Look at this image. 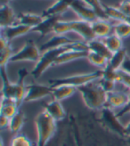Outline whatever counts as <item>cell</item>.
I'll return each mask as SVG.
<instances>
[{
    "mask_svg": "<svg viewBox=\"0 0 130 146\" xmlns=\"http://www.w3.org/2000/svg\"><path fill=\"white\" fill-rule=\"evenodd\" d=\"M19 108L20 106L14 100L1 96V115L11 119L19 111Z\"/></svg>",
    "mask_w": 130,
    "mask_h": 146,
    "instance_id": "obj_24",
    "label": "cell"
},
{
    "mask_svg": "<svg viewBox=\"0 0 130 146\" xmlns=\"http://www.w3.org/2000/svg\"><path fill=\"white\" fill-rule=\"evenodd\" d=\"M70 9L79 17V20L93 23L96 20L99 19L96 13L83 0H74L70 5Z\"/></svg>",
    "mask_w": 130,
    "mask_h": 146,
    "instance_id": "obj_9",
    "label": "cell"
},
{
    "mask_svg": "<svg viewBox=\"0 0 130 146\" xmlns=\"http://www.w3.org/2000/svg\"><path fill=\"white\" fill-rule=\"evenodd\" d=\"M86 59L89 61V62L92 65H94V66H96V67H98L101 70H103L104 68H106L107 64H108V61H109L104 56L98 54L96 53L90 52V51H89Z\"/></svg>",
    "mask_w": 130,
    "mask_h": 146,
    "instance_id": "obj_32",
    "label": "cell"
},
{
    "mask_svg": "<svg viewBox=\"0 0 130 146\" xmlns=\"http://www.w3.org/2000/svg\"><path fill=\"white\" fill-rule=\"evenodd\" d=\"M53 87L51 86L42 84H30L26 86V96L24 103L38 101L48 96L52 97Z\"/></svg>",
    "mask_w": 130,
    "mask_h": 146,
    "instance_id": "obj_7",
    "label": "cell"
},
{
    "mask_svg": "<svg viewBox=\"0 0 130 146\" xmlns=\"http://www.w3.org/2000/svg\"><path fill=\"white\" fill-rule=\"evenodd\" d=\"M83 1L96 13L99 19L108 20L104 11V5H103L100 0H83Z\"/></svg>",
    "mask_w": 130,
    "mask_h": 146,
    "instance_id": "obj_30",
    "label": "cell"
},
{
    "mask_svg": "<svg viewBox=\"0 0 130 146\" xmlns=\"http://www.w3.org/2000/svg\"><path fill=\"white\" fill-rule=\"evenodd\" d=\"M10 1H12V0H0V4H1V5H9V2Z\"/></svg>",
    "mask_w": 130,
    "mask_h": 146,
    "instance_id": "obj_43",
    "label": "cell"
},
{
    "mask_svg": "<svg viewBox=\"0 0 130 146\" xmlns=\"http://www.w3.org/2000/svg\"><path fill=\"white\" fill-rule=\"evenodd\" d=\"M1 146H4V143H3V139L1 138Z\"/></svg>",
    "mask_w": 130,
    "mask_h": 146,
    "instance_id": "obj_45",
    "label": "cell"
},
{
    "mask_svg": "<svg viewBox=\"0 0 130 146\" xmlns=\"http://www.w3.org/2000/svg\"><path fill=\"white\" fill-rule=\"evenodd\" d=\"M25 120H26V117L24 112L19 111L13 118L10 119L9 127H8L10 132L13 135H17L21 131V129L23 128Z\"/></svg>",
    "mask_w": 130,
    "mask_h": 146,
    "instance_id": "obj_27",
    "label": "cell"
},
{
    "mask_svg": "<svg viewBox=\"0 0 130 146\" xmlns=\"http://www.w3.org/2000/svg\"><path fill=\"white\" fill-rule=\"evenodd\" d=\"M70 50H78V51H89L88 44L86 42L76 41L72 44H69L62 47L54 48L43 52L39 61L36 63L35 67L31 70V74L35 79H38L44 73L54 65V62L58 59V57L63 53Z\"/></svg>",
    "mask_w": 130,
    "mask_h": 146,
    "instance_id": "obj_1",
    "label": "cell"
},
{
    "mask_svg": "<svg viewBox=\"0 0 130 146\" xmlns=\"http://www.w3.org/2000/svg\"><path fill=\"white\" fill-rule=\"evenodd\" d=\"M44 111L56 122H61L66 119L67 114L61 102L53 99L44 105Z\"/></svg>",
    "mask_w": 130,
    "mask_h": 146,
    "instance_id": "obj_11",
    "label": "cell"
},
{
    "mask_svg": "<svg viewBox=\"0 0 130 146\" xmlns=\"http://www.w3.org/2000/svg\"><path fill=\"white\" fill-rule=\"evenodd\" d=\"M125 140H126V142H127V145H128V146H130V137H127V139H125Z\"/></svg>",
    "mask_w": 130,
    "mask_h": 146,
    "instance_id": "obj_44",
    "label": "cell"
},
{
    "mask_svg": "<svg viewBox=\"0 0 130 146\" xmlns=\"http://www.w3.org/2000/svg\"><path fill=\"white\" fill-rule=\"evenodd\" d=\"M113 33L121 39L130 36V21H118L116 24L113 25Z\"/></svg>",
    "mask_w": 130,
    "mask_h": 146,
    "instance_id": "obj_29",
    "label": "cell"
},
{
    "mask_svg": "<svg viewBox=\"0 0 130 146\" xmlns=\"http://www.w3.org/2000/svg\"><path fill=\"white\" fill-rule=\"evenodd\" d=\"M9 123H10V119L5 117L3 115L0 116V127L1 129H5L9 127Z\"/></svg>",
    "mask_w": 130,
    "mask_h": 146,
    "instance_id": "obj_39",
    "label": "cell"
},
{
    "mask_svg": "<svg viewBox=\"0 0 130 146\" xmlns=\"http://www.w3.org/2000/svg\"><path fill=\"white\" fill-rule=\"evenodd\" d=\"M70 31L76 32L81 36L84 42L88 43L93 39L96 38V36L93 31L91 23L86 21L83 20H76V21H68Z\"/></svg>",
    "mask_w": 130,
    "mask_h": 146,
    "instance_id": "obj_8",
    "label": "cell"
},
{
    "mask_svg": "<svg viewBox=\"0 0 130 146\" xmlns=\"http://www.w3.org/2000/svg\"><path fill=\"white\" fill-rule=\"evenodd\" d=\"M128 21H130V19H129V20H128Z\"/></svg>",
    "mask_w": 130,
    "mask_h": 146,
    "instance_id": "obj_46",
    "label": "cell"
},
{
    "mask_svg": "<svg viewBox=\"0 0 130 146\" xmlns=\"http://www.w3.org/2000/svg\"><path fill=\"white\" fill-rule=\"evenodd\" d=\"M98 82L101 86V87L106 92L110 93L113 90H115V86H116L117 82L113 81V80H110L104 78H101L98 79Z\"/></svg>",
    "mask_w": 130,
    "mask_h": 146,
    "instance_id": "obj_35",
    "label": "cell"
},
{
    "mask_svg": "<svg viewBox=\"0 0 130 146\" xmlns=\"http://www.w3.org/2000/svg\"><path fill=\"white\" fill-rule=\"evenodd\" d=\"M125 133H126V139L130 137V122H128L125 126Z\"/></svg>",
    "mask_w": 130,
    "mask_h": 146,
    "instance_id": "obj_42",
    "label": "cell"
},
{
    "mask_svg": "<svg viewBox=\"0 0 130 146\" xmlns=\"http://www.w3.org/2000/svg\"><path fill=\"white\" fill-rule=\"evenodd\" d=\"M77 40L70 39L64 35H54L49 40H47L44 44H42L41 46H40V50L43 51V52H46V51H47V50L62 47V46H64L66 45H69V44L74 43Z\"/></svg>",
    "mask_w": 130,
    "mask_h": 146,
    "instance_id": "obj_19",
    "label": "cell"
},
{
    "mask_svg": "<svg viewBox=\"0 0 130 146\" xmlns=\"http://www.w3.org/2000/svg\"><path fill=\"white\" fill-rule=\"evenodd\" d=\"M55 1H56V0H55Z\"/></svg>",
    "mask_w": 130,
    "mask_h": 146,
    "instance_id": "obj_47",
    "label": "cell"
},
{
    "mask_svg": "<svg viewBox=\"0 0 130 146\" xmlns=\"http://www.w3.org/2000/svg\"><path fill=\"white\" fill-rule=\"evenodd\" d=\"M70 32V27L68 21H59L54 27V33L55 35H64Z\"/></svg>",
    "mask_w": 130,
    "mask_h": 146,
    "instance_id": "obj_34",
    "label": "cell"
},
{
    "mask_svg": "<svg viewBox=\"0 0 130 146\" xmlns=\"http://www.w3.org/2000/svg\"><path fill=\"white\" fill-rule=\"evenodd\" d=\"M0 75L2 79V94L1 96L10 98L15 101L16 96V83H12L7 78L6 67H0ZM16 102V101H15Z\"/></svg>",
    "mask_w": 130,
    "mask_h": 146,
    "instance_id": "obj_15",
    "label": "cell"
},
{
    "mask_svg": "<svg viewBox=\"0 0 130 146\" xmlns=\"http://www.w3.org/2000/svg\"><path fill=\"white\" fill-rule=\"evenodd\" d=\"M1 42V52H0V67H6L12 56L13 55V51L10 46V42L5 38L3 36H1L0 38Z\"/></svg>",
    "mask_w": 130,
    "mask_h": 146,
    "instance_id": "obj_25",
    "label": "cell"
},
{
    "mask_svg": "<svg viewBox=\"0 0 130 146\" xmlns=\"http://www.w3.org/2000/svg\"><path fill=\"white\" fill-rule=\"evenodd\" d=\"M11 146H33L31 141L25 135H15L11 141Z\"/></svg>",
    "mask_w": 130,
    "mask_h": 146,
    "instance_id": "obj_33",
    "label": "cell"
},
{
    "mask_svg": "<svg viewBox=\"0 0 130 146\" xmlns=\"http://www.w3.org/2000/svg\"><path fill=\"white\" fill-rule=\"evenodd\" d=\"M78 91L77 87L70 86H57L53 87V93H52V97L53 99L56 101H62L64 99H67L70 96H72L73 94Z\"/></svg>",
    "mask_w": 130,
    "mask_h": 146,
    "instance_id": "obj_23",
    "label": "cell"
},
{
    "mask_svg": "<svg viewBox=\"0 0 130 146\" xmlns=\"http://www.w3.org/2000/svg\"><path fill=\"white\" fill-rule=\"evenodd\" d=\"M41 57L40 49L37 46L33 40H28L23 48L18 52L14 53L12 56L10 62H35L37 63Z\"/></svg>",
    "mask_w": 130,
    "mask_h": 146,
    "instance_id": "obj_6",
    "label": "cell"
},
{
    "mask_svg": "<svg viewBox=\"0 0 130 146\" xmlns=\"http://www.w3.org/2000/svg\"><path fill=\"white\" fill-rule=\"evenodd\" d=\"M43 20L44 18L42 17V15H38V14L31 13H23L17 15L16 24L29 26L33 29L34 27L38 26Z\"/></svg>",
    "mask_w": 130,
    "mask_h": 146,
    "instance_id": "obj_22",
    "label": "cell"
},
{
    "mask_svg": "<svg viewBox=\"0 0 130 146\" xmlns=\"http://www.w3.org/2000/svg\"><path fill=\"white\" fill-rule=\"evenodd\" d=\"M59 21H61V16H58V15L46 17L38 26H36L32 29L31 32L39 33L40 38H44V36H46V35L54 32V27Z\"/></svg>",
    "mask_w": 130,
    "mask_h": 146,
    "instance_id": "obj_12",
    "label": "cell"
},
{
    "mask_svg": "<svg viewBox=\"0 0 130 146\" xmlns=\"http://www.w3.org/2000/svg\"><path fill=\"white\" fill-rule=\"evenodd\" d=\"M31 31H32L31 27L24 26L21 24H14V25H12L10 27H7L1 30L2 31L1 36H3L4 38H6L9 42H11L14 38L31 32Z\"/></svg>",
    "mask_w": 130,
    "mask_h": 146,
    "instance_id": "obj_13",
    "label": "cell"
},
{
    "mask_svg": "<svg viewBox=\"0 0 130 146\" xmlns=\"http://www.w3.org/2000/svg\"><path fill=\"white\" fill-rule=\"evenodd\" d=\"M129 96L130 94L118 90H113L110 93H107L106 106L112 110L118 108L122 109L128 103Z\"/></svg>",
    "mask_w": 130,
    "mask_h": 146,
    "instance_id": "obj_10",
    "label": "cell"
},
{
    "mask_svg": "<svg viewBox=\"0 0 130 146\" xmlns=\"http://www.w3.org/2000/svg\"><path fill=\"white\" fill-rule=\"evenodd\" d=\"M100 123L111 133L118 135L120 138L126 139L125 126L122 125V123L119 121V118L117 116V113H114L112 109L106 106L101 110Z\"/></svg>",
    "mask_w": 130,
    "mask_h": 146,
    "instance_id": "obj_5",
    "label": "cell"
},
{
    "mask_svg": "<svg viewBox=\"0 0 130 146\" xmlns=\"http://www.w3.org/2000/svg\"><path fill=\"white\" fill-rule=\"evenodd\" d=\"M102 78L110 79V80H113V81L119 83V73L118 70H115L111 69L110 67L106 66V68H104L103 70V76Z\"/></svg>",
    "mask_w": 130,
    "mask_h": 146,
    "instance_id": "obj_36",
    "label": "cell"
},
{
    "mask_svg": "<svg viewBox=\"0 0 130 146\" xmlns=\"http://www.w3.org/2000/svg\"><path fill=\"white\" fill-rule=\"evenodd\" d=\"M103 41L105 43V45L107 46L108 49H109L112 54L116 53L123 48L122 47V39L119 38L117 35H115L114 33L106 36L105 38H103Z\"/></svg>",
    "mask_w": 130,
    "mask_h": 146,
    "instance_id": "obj_28",
    "label": "cell"
},
{
    "mask_svg": "<svg viewBox=\"0 0 130 146\" xmlns=\"http://www.w3.org/2000/svg\"><path fill=\"white\" fill-rule=\"evenodd\" d=\"M118 73H119V83L124 85L127 88L130 90V74L121 70H119Z\"/></svg>",
    "mask_w": 130,
    "mask_h": 146,
    "instance_id": "obj_37",
    "label": "cell"
},
{
    "mask_svg": "<svg viewBox=\"0 0 130 146\" xmlns=\"http://www.w3.org/2000/svg\"><path fill=\"white\" fill-rule=\"evenodd\" d=\"M93 31L95 33L97 38H105L106 36L111 34V31H113V26L108 21V20L97 19L95 21L91 23Z\"/></svg>",
    "mask_w": 130,
    "mask_h": 146,
    "instance_id": "obj_17",
    "label": "cell"
},
{
    "mask_svg": "<svg viewBox=\"0 0 130 146\" xmlns=\"http://www.w3.org/2000/svg\"><path fill=\"white\" fill-rule=\"evenodd\" d=\"M102 76H103V70H98L96 71L90 72V73H84V74H77V75L60 78L49 79L48 83L49 86H51L52 87L66 85V86H74L78 88L79 86L101 78Z\"/></svg>",
    "mask_w": 130,
    "mask_h": 146,
    "instance_id": "obj_4",
    "label": "cell"
},
{
    "mask_svg": "<svg viewBox=\"0 0 130 146\" xmlns=\"http://www.w3.org/2000/svg\"><path fill=\"white\" fill-rule=\"evenodd\" d=\"M104 11H105L108 20L111 19V20H115L117 21H127V18L122 13V12L119 10V7H114V6L104 5Z\"/></svg>",
    "mask_w": 130,
    "mask_h": 146,
    "instance_id": "obj_31",
    "label": "cell"
},
{
    "mask_svg": "<svg viewBox=\"0 0 130 146\" xmlns=\"http://www.w3.org/2000/svg\"><path fill=\"white\" fill-rule=\"evenodd\" d=\"M28 75H29V71L25 68L20 69L18 71V79L15 82L16 83L15 101L19 106H21V104L24 103V98L26 96V86H25V79Z\"/></svg>",
    "mask_w": 130,
    "mask_h": 146,
    "instance_id": "obj_16",
    "label": "cell"
},
{
    "mask_svg": "<svg viewBox=\"0 0 130 146\" xmlns=\"http://www.w3.org/2000/svg\"><path fill=\"white\" fill-rule=\"evenodd\" d=\"M35 126L37 131V146H47L57 132V122L43 111L36 117Z\"/></svg>",
    "mask_w": 130,
    "mask_h": 146,
    "instance_id": "obj_3",
    "label": "cell"
},
{
    "mask_svg": "<svg viewBox=\"0 0 130 146\" xmlns=\"http://www.w3.org/2000/svg\"><path fill=\"white\" fill-rule=\"evenodd\" d=\"M89 51H78V50H70L63 53L62 55L58 57V59L54 62V66L62 65L64 63H68L72 61H76L82 58H88Z\"/></svg>",
    "mask_w": 130,
    "mask_h": 146,
    "instance_id": "obj_20",
    "label": "cell"
},
{
    "mask_svg": "<svg viewBox=\"0 0 130 146\" xmlns=\"http://www.w3.org/2000/svg\"><path fill=\"white\" fill-rule=\"evenodd\" d=\"M85 105L92 111H101L106 107L107 93L101 87L98 79L78 87Z\"/></svg>",
    "mask_w": 130,
    "mask_h": 146,
    "instance_id": "obj_2",
    "label": "cell"
},
{
    "mask_svg": "<svg viewBox=\"0 0 130 146\" xmlns=\"http://www.w3.org/2000/svg\"><path fill=\"white\" fill-rule=\"evenodd\" d=\"M73 1L74 0H56L54 4H53L47 9H46L41 15L43 18L54 15L61 16L63 13H65L69 8H70V5Z\"/></svg>",
    "mask_w": 130,
    "mask_h": 146,
    "instance_id": "obj_14",
    "label": "cell"
},
{
    "mask_svg": "<svg viewBox=\"0 0 130 146\" xmlns=\"http://www.w3.org/2000/svg\"><path fill=\"white\" fill-rule=\"evenodd\" d=\"M120 70L130 74V56H127L126 60L124 61L123 64H122Z\"/></svg>",
    "mask_w": 130,
    "mask_h": 146,
    "instance_id": "obj_41",
    "label": "cell"
},
{
    "mask_svg": "<svg viewBox=\"0 0 130 146\" xmlns=\"http://www.w3.org/2000/svg\"><path fill=\"white\" fill-rule=\"evenodd\" d=\"M86 44H88V50L90 51V52H94V53H96L98 54L103 55L105 58H107L108 60H110L111 57L113 54L111 51L108 49L103 39H102V38H96L95 39L88 42Z\"/></svg>",
    "mask_w": 130,
    "mask_h": 146,
    "instance_id": "obj_21",
    "label": "cell"
},
{
    "mask_svg": "<svg viewBox=\"0 0 130 146\" xmlns=\"http://www.w3.org/2000/svg\"><path fill=\"white\" fill-rule=\"evenodd\" d=\"M119 8L128 21L130 19V0H122L119 3Z\"/></svg>",
    "mask_w": 130,
    "mask_h": 146,
    "instance_id": "obj_38",
    "label": "cell"
},
{
    "mask_svg": "<svg viewBox=\"0 0 130 146\" xmlns=\"http://www.w3.org/2000/svg\"><path fill=\"white\" fill-rule=\"evenodd\" d=\"M17 15L9 5H4L0 7V27L1 30L16 24Z\"/></svg>",
    "mask_w": 130,
    "mask_h": 146,
    "instance_id": "obj_18",
    "label": "cell"
},
{
    "mask_svg": "<svg viewBox=\"0 0 130 146\" xmlns=\"http://www.w3.org/2000/svg\"><path fill=\"white\" fill-rule=\"evenodd\" d=\"M127 54V50L125 48H122L121 50L118 51V52L114 53L111 59L108 61L107 66L110 67L112 70H120L122 64H123L124 61L126 60Z\"/></svg>",
    "mask_w": 130,
    "mask_h": 146,
    "instance_id": "obj_26",
    "label": "cell"
},
{
    "mask_svg": "<svg viewBox=\"0 0 130 146\" xmlns=\"http://www.w3.org/2000/svg\"><path fill=\"white\" fill-rule=\"evenodd\" d=\"M128 112H130V96H129V101H128V103L127 104V105L124 106L123 108L121 109V111L117 113V116L120 119L121 117H123L124 115H126Z\"/></svg>",
    "mask_w": 130,
    "mask_h": 146,
    "instance_id": "obj_40",
    "label": "cell"
}]
</instances>
